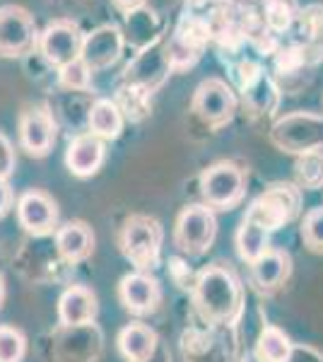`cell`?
I'll use <instances>...</instances> for the list:
<instances>
[{"mask_svg": "<svg viewBox=\"0 0 323 362\" xmlns=\"http://www.w3.org/2000/svg\"><path fill=\"white\" fill-rule=\"evenodd\" d=\"M13 208V189L8 186V179H0V218Z\"/></svg>", "mask_w": 323, "mask_h": 362, "instance_id": "28", "label": "cell"}, {"mask_svg": "<svg viewBox=\"0 0 323 362\" xmlns=\"http://www.w3.org/2000/svg\"><path fill=\"white\" fill-rule=\"evenodd\" d=\"M256 355L263 362H290L292 358V343L285 336V331H280L278 326H266L258 336Z\"/></svg>", "mask_w": 323, "mask_h": 362, "instance_id": "22", "label": "cell"}, {"mask_svg": "<svg viewBox=\"0 0 323 362\" xmlns=\"http://www.w3.org/2000/svg\"><path fill=\"white\" fill-rule=\"evenodd\" d=\"M295 174L302 189H323V150L314 148L307 153L297 155L295 162Z\"/></svg>", "mask_w": 323, "mask_h": 362, "instance_id": "23", "label": "cell"}, {"mask_svg": "<svg viewBox=\"0 0 323 362\" xmlns=\"http://www.w3.org/2000/svg\"><path fill=\"white\" fill-rule=\"evenodd\" d=\"M15 172V148L5 133H0V179H8Z\"/></svg>", "mask_w": 323, "mask_h": 362, "instance_id": "27", "label": "cell"}, {"mask_svg": "<svg viewBox=\"0 0 323 362\" xmlns=\"http://www.w3.org/2000/svg\"><path fill=\"white\" fill-rule=\"evenodd\" d=\"M196 302L203 317L210 321L232 319L239 312L242 293L234 276L225 268H208L196 283Z\"/></svg>", "mask_w": 323, "mask_h": 362, "instance_id": "1", "label": "cell"}, {"mask_svg": "<svg viewBox=\"0 0 323 362\" xmlns=\"http://www.w3.org/2000/svg\"><path fill=\"white\" fill-rule=\"evenodd\" d=\"M169 70H172L169 54H162L160 49H152V51H145L133 66H128L126 78H128V83L140 85L145 92H152L155 87H160L164 83Z\"/></svg>", "mask_w": 323, "mask_h": 362, "instance_id": "16", "label": "cell"}, {"mask_svg": "<svg viewBox=\"0 0 323 362\" xmlns=\"http://www.w3.org/2000/svg\"><path fill=\"white\" fill-rule=\"evenodd\" d=\"M323 131V119L319 116H311V114H297L290 116V119L280 121L275 126V140H278L283 148H287L290 153H307V150L319 148V140Z\"/></svg>", "mask_w": 323, "mask_h": 362, "instance_id": "12", "label": "cell"}, {"mask_svg": "<svg viewBox=\"0 0 323 362\" xmlns=\"http://www.w3.org/2000/svg\"><path fill=\"white\" fill-rule=\"evenodd\" d=\"M20 143L32 157H46L56 143V121L49 107H29L20 119Z\"/></svg>", "mask_w": 323, "mask_h": 362, "instance_id": "10", "label": "cell"}, {"mask_svg": "<svg viewBox=\"0 0 323 362\" xmlns=\"http://www.w3.org/2000/svg\"><path fill=\"white\" fill-rule=\"evenodd\" d=\"M121 302L133 314H148L160 302V285L148 273H131L121 280Z\"/></svg>", "mask_w": 323, "mask_h": 362, "instance_id": "14", "label": "cell"}, {"mask_svg": "<svg viewBox=\"0 0 323 362\" xmlns=\"http://www.w3.org/2000/svg\"><path fill=\"white\" fill-rule=\"evenodd\" d=\"M302 208V196L295 184H275L270 186L266 194H261L251 203L246 218L254 220L256 225L266 227L268 232L280 230L287 223L297 218Z\"/></svg>", "mask_w": 323, "mask_h": 362, "instance_id": "2", "label": "cell"}, {"mask_svg": "<svg viewBox=\"0 0 323 362\" xmlns=\"http://www.w3.org/2000/svg\"><path fill=\"white\" fill-rule=\"evenodd\" d=\"M90 78H92V70L80 58L61 68V85L70 87V90H87L90 87Z\"/></svg>", "mask_w": 323, "mask_h": 362, "instance_id": "26", "label": "cell"}, {"mask_svg": "<svg viewBox=\"0 0 323 362\" xmlns=\"http://www.w3.org/2000/svg\"><path fill=\"white\" fill-rule=\"evenodd\" d=\"M237 249H239V256H242L244 261L256 264V261L270 249L268 230L261 225H256L254 220L244 218V223L237 232Z\"/></svg>", "mask_w": 323, "mask_h": 362, "instance_id": "21", "label": "cell"}, {"mask_svg": "<svg viewBox=\"0 0 323 362\" xmlns=\"http://www.w3.org/2000/svg\"><path fill=\"white\" fill-rule=\"evenodd\" d=\"M82 39L85 37L73 20H56L39 34V51L51 66L63 68L80 58Z\"/></svg>", "mask_w": 323, "mask_h": 362, "instance_id": "7", "label": "cell"}, {"mask_svg": "<svg viewBox=\"0 0 323 362\" xmlns=\"http://www.w3.org/2000/svg\"><path fill=\"white\" fill-rule=\"evenodd\" d=\"M203 198L213 208H232L244 196V172L232 162H217L201 177Z\"/></svg>", "mask_w": 323, "mask_h": 362, "instance_id": "6", "label": "cell"}, {"mask_svg": "<svg viewBox=\"0 0 323 362\" xmlns=\"http://www.w3.org/2000/svg\"><path fill=\"white\" fill-rule=\"evenodd\" d=\"M302 239L311 251L323 254V208H314L304 215Z\"/></svg>", "mask_w": 323, "mask_h": 362, "instance_id": "25", "label": "cell"}, {"mask_svg": "<svg viewBox=\"0 0 323 362\" xmlns=\"http://www.w3.org/2000/svg\"><path fill=\"white\" fill-rule=\"evenodd\" d=\"M114 5L119 10H123L126 15H131V13H135V10L145 8V0H114Z\"/></svg>", "mask_w": 323, "mask_h": 362, "instance_id": "29", "label": "cell"}, {"mask_svg": "<svg viewBox=\"0 0 323 362\" xmlns=\"http://www.w3.org/2000/svg\"><path fill=\"white\" fill-rule=\"evenodd\" d=\"M123 32L116 25H102L95 32H90L82 39V51L80 61L95 73V70H104L114 66L123 54Z\"/></svg>", "mask_w": 323, "mask_h": 362, "instance_id": "9", "label": "cell"}, {"mask_svg": "<svg viewBox=\"0 0 323 362\" xmlns=\"http://www.w3.org/2000/svg\"><path fill=\"white\" fill-rule=\"evenodd\" d=\"M217 235V220L215 213L208 206H189L181 210L176 220L174 242L184 254L201 256L215 242Z\"/></svg>", "mask_w": 323, "mask_h": 362, "instance_id": "4", "label": "cell"}, {"mask_svg": "<svg viewBox=\"0 0 323 362\" xmlns=\"http://www.w3.org/2000/svg\"><path fill=\"white\" fill-rule=\"evenodd\" d=\"M251 266H254V278L261 288H278V285H283L287 276H290L292 261H290V254H285V251L268 249L266 254Z\"/></svg>", "mask_w": 323, "mask_h": 362, "instance_id": "20", "label": "cell"}, {"mask_svg": "<svg viewBox=\"0 0 323 362\" xmlns=\"http://www.w3.org/2000/svg\"><path fill=\"white\" fill-rule=\"evenodd\" d=\"M102 162H104V143L95 133H82L75 140H70L66 153V165L70 169V174L87 179L99 172Z\"/></svg>", "mask_w": 323, "mask_h": 362, "instance_id": "13", "label": "cell"}, {"mask_svg": "<svg viewBox=\"0 0 323 362\" xmlns=\"http://www.w3.org/2000/svg\"><path fill=\"white\" fill-rule=\"evenodd\" d=\"M39 44L37 22L29 10L20 5H3L0 8V54L3 56H22Z\"/></svg>", "mask_w": 323, "mask_h": 362, "instance_id": "5", "label": "cell"}, {"mask_svg": "<svg viewBox=\"0 0 323 362\" xmlns=\"http://www.w3.org/2000/svg\"><path fill=\"white\" fill-rule=\"evenodd\" d=\"M56 249L70 264L87 259L95 249V237L85 223H68L56 232Z\"/></svg>", "mask_w": 323, "mask_h": 362, "instance_id": "17", "label": "cell"}, {"mask_svg": "<svg viewBox=\"0 0 323 362\" xmlns=\"http://www.w3.org/2000/svg\"><path fill=\"white\" fill-rule=\"evenodd\" d=\"M3 297H5V280L0 276V305H3Z\"/></svg>", "mask_w": 323, "mask_h": 362, "instance_id": "31", "label": "cell"}, {"mask_svg": "<svg viewBox=\"0 0 323 362\" xmlns=\"http://www.w3.org/2000/svg\"><path fill=\"white\" fill-rule=\"evenodd\" d=\"M90 131L102 140H116L123 131V109L111 99H97L90 109Z\"/></svg>", "mask_w": 323, "mask_h": 362, "instance_id": "19", "label": "cell"}, {"mask_svg": "<svg viewBox=\"0 0 323 362\" xmlns=\"http://www.w3.org/2000/svg\"><path fill=\"white\" fill-rule=\"evenodd\" d=\"M162 225L155 218H145V215H135L126 223L121 235V247L126 259L138 268H150L160 259L162 247Z\"/></svg>", "mask_w": 323, "mask_h": 362, "instance_id": "3", "label": "cell"}, {"mask_svg": "<svg viewBox=\"0 0 323 362\" xmlns=\"http://www.w3.org/2000/svg\"><path fill=\"white\" fill-rule=\"evenodd\" d=\"M58 317L66 326H85L97 317V297L85 285H73L58 300Z\"/></svg>", "mask_w": 323, "mask_h": 362, "instance_id": "15", "label": "cell"}, {"mask_svg": "<svg viewBox=\"0 0 323 362\" xmlns=\"http://www.w3.org/2000/svg\"><path fill=\"white\" fill-rule=\"evenodd\" d=\"M193 112H196L205 124L222 126L237 112V97L232 87L220 78H208L198 85L193 95Z\"/></svg>", "mask_w": 323, "mask_h": 362, "instance_id": "8", "label": "cell"}, {"mask_svg": "<svg viewBox=\"0 0 323 362\" xmlns=\"http://www.w3.org/2000/svg\"><path fill=\"white\" fill-rule=\"evenodd\" d=\"M17 218L29 235L44 237L54 232L58 223V208L54 198L46 196L44 191H27L17 201Z\"/></svg>", "mask_w": 323, "mask_h": 362, "instance_id": "11", "label": "cell"}, {"mask_svg": "<svg viewBox=\"0 0 323 362\" xmlns=\"http://www.w3.org/2000/svg\"><path fill=\"white\" fill-rule=\"evenodd\" d=\"M27 341L22 331L13 326H0V362H20L25 358Z\"/></svg>", "mask_w": 323, "mask_h": 362, "instance_id": "24", "label": "cell"}, {"mask_svg": "<svg viewBox=\"0 0 323 362\" xmlns=\"http://www.w3.org/2000/svg\"><path fill=\"white\" fill-rule=\"evenodd\" d=\"M119 350L128 362H150L157 350V334L145 324H131L119 334Z\"/></svg>", "mask_w": 323, "mask_h": 362, "instance_id": "18", "label": "cell"}, {"mask_svg": "<svg viewBox=\"0 0 323 362\" xmlns=\"http://www.w3.org/2000/svg\"><path fill=\"white\" fill-rule=\"evenodd\" d=\"M242 362H263L261 358H258V355L256 353H246L244 355V358H242Z\"/></svg>", "mask_w": 323, "mask_h": 362, "instance_id": "30", "label": "cell"}]
</instances>
